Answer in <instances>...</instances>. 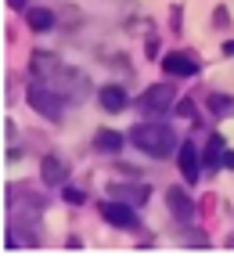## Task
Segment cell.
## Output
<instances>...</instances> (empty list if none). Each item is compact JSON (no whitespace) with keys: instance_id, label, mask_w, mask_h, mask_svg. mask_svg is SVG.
Segmentation results:
<instances>
[{"instance_id":"cell-1","label":"cell","mask_w":234,"mask_h":256,"mask_svg":"<svg viewBox=\"0 0 234 256\" xmlns=\"http://www.w3.org/2000/svg\"><path fill=\"white\" fill-rule=\"evenodd\" d=\"M130 141L137 144L141 152H148V156L162 159V156H170V152H173L177 134H173L170 126H162V123H141V126L130 130Z\"/></svg>"},{"instance_id":"cell-2","label":"cell","mask_w":234,"mask_h":256,"mask_svg":"<svg viewBox=\"0 0 234 256\" xmlns=\"http://www.w3.org/2000/svg\"><path fill=\"white\" fill-rule=\"evenodd\" d=\"M137 108H141L144 116H155V119H159L162 112L177 108V94H173V87H170V83H155V87H148V90L141 94Z\"/></svg>"},{"instance_id":"cell-3","label":"cell","mask_w":234,"mask_h":256,"mask_svg":"<svg viewBox=\"0 0 234 256\" xmlns=\"http://www.w3.org/2000/svg\"><path fill=\"white\" fill-rule=\"evenodd\" d=\"M29 105L43 112L47 119H61V98L51 90V87H40V83H32L29 87Z\"/></svg>"},{"instance_id":"cell-4","label":"cell","mask_w":234,"mask_h":256,"mask_svg":"<svg viewBox=\"0 0 234 256\" xmlns=\"http://www.w3.org/2000/svg\"><path fill=\"white\" fill-rule=\"evenodd\" d=\"M101 216L108 220L112 228H119V231H133V228H137V213H133L126 202H105Z\"/></svg>"},{"instance_id":"cell-5","label":"cell","mask_w":234,"mask_h":256,"mask_svg":"<svg viewBox=\"0 0 234 256\" xmlns=\"http://www.w3.org/2000/svg\"><path fill=\"white\" fill-rule=\"evenodd\" d=\"M166 206L177 220H195V202L184 188H166Z\"/></svg>"},{"instance_id":"cell-6","label":"cell","mask_w":234,"mask_h":256,"mask_svg":"<svg viewBox=\"0 0 234 256\" xmlns=\"http://www.w3.org/2000/svg\"><path fill=\"white\" fill-rule=\"evenodd\" d=\"M162 69L170 76H198V62L188 54V50H173V54L162 58Z\"/></svg>"},{"instance_id":"cell-7","label":"cell","mask_w":234,"mask_h":256,"mask_svg":"<svg viewBox=\"0 0 234 256\" xmlns=\"http://www.w3.org/2000/svg\"><path fill=\"white\" fill-rule=\"evenodd\" d=\"M177 166H180V177L188 180V184H195V180H198V174H202V162H198V152H195L191 144H184V148H180V162H177Z\"/></svg>"},{"instance_id":"cell-8","label":"cell","mask_w":234,"mask_h":256,"mask_svg":"<svg viewBox=\"0 0 234 256\" xmlns=\"http://www.w3.org/2000/svg\"><path fill=\"white\" fill-rule=\"evenodd\" d=\"M40 174H43V184H65V177H69V166H65L58 156H47L40 162Z\"/></svg>"},{"instance_id":"cell-9","label":"cell","mask_w":234,"mask_h":256,"mask_svg":"<svg viewBox=\"0 0 234 256\" xmlns=\"http://www.w3.org/2000/svg\"><path fill=\"white\" fill-rule=\"evenodd\" d=\"M126 144L123 134H115V130H97V138H94V148L97 152H105V156H119Z\"/></svg>"},{"instance_id":"cell-10","label":"cell","mask_w":234,"mask_h":256,"mask_svg":"<svg viewBox=\"0 0 234 256\" xmlns=\"http://www.w3.org/2000/svg\"><path fill=\"white\" fill-rule=\"evenodd\" d=\"M97 101H101V108L105 112H123L126 108V90L123 87H101V94H97Z\"/></svg>"},{"instance_id":"cell-11","label":"cell","mask_w":234,"mask_h":256,"mask_svg":"<svg viewBox=\"0 0 234 256\" xmlns=\"http://www.w3.org/2000/svg\"><path fill=\"white\" fill-rule=\"evenodd\" d=\"M209 112L216 119H231L234 116V98L231 94H209Z\"/></svg>"},{"instance_id":"cell-12","label":"cell","mask_w":234,"mask_h":256,"mask_svg":"<svg viewBox=\"0 0 234 256\" xmlns=\"http://www.w3.org/2000/svg\"><path fill=\"white\" fill-rule=\"evenodd\" d=\"M29 29H32V32H47V29H54V11H47V8H32V11H29Z\"/></svg>"},{"instance_id":"cell-13","label":"cell","mask_w":234,"mask_h":256,"mask_svg":"<svg viewBox=\"0 0 234 256\" xmlns=\"http://www.w3.org/2000/svg\"><path fill=\"white\" fill-rule=\"evenodd\" d=\"M224 152H227V148H224V138H220V134H213L202 162H206V166H213V170H216V166H224Z\"/></svg>"},{"instance_id":"cell-14","label":"cell","mask_w":234,"mask_h":256,"mask_svg":"<svg viewBox=\"0 0 234 256\" xmlns=\"http://www.w3.org/2000/svg\"><path fill=\"white\" fill-rule=\"evenodd\" d=\"M32 69H43V76H51L54 69H58V62H54V54H32Z\"/></svg>"},{"instance_id":"cell-15","label":"cell","mask_w":234,"mask_h":256,"mask_svg":"<svg viewBox=\"0 0 234 256\" xmlns=\"http://www.w3.org/2000/svg\"><path fill=\"white\" fill-rule=\"evenodd\" d=\"M61 198L69 202V206H79V202H83V192H79V188H72V184H69V188H65V192H61Z\"/></svg>"},{"instance_id":"cell-16","label":"cell","mask_w":234,"mask_h":256,"mask_svg":"<svg viewBox=\"0 0 234 256\" xmlns=\"http://www.w3.org/2000/svg\"><path fill=\"white\" fill-rule=\"evenodd\" d=\"M177 116H180V119H195V105H191L188 98H184V101H177Z\"/></svg>"},{"instance_id":"cell-17","label":"cell","mask_w":234,"mask_h":256,"mask_svg":"<svg viewBox=\"0 0 234 256\" xmlns=\"http://www.w3.org/2000/svg\"><path fill=\"white\" fill-rule=\"evenodd\" d=\"M224 166H227V170H234V152H224Z\"/></svg>"},{"instance_id":"cell-18","label":"cell","mask_w":234,"mask_h":256,"mask_svg":"<svg viewBox=\"0 0 234 256\" xmlns=\"http://www.w3.org/2000/svg\"><path fill=\"white\" fill-rule=\"evenodd\" d=\"M7 4H11L14 11H22V8H25V0H7Z\"/></svg>"},{"instance_id":"cell-19","label":"cell","mask_w":234,"mask_h":256,"mask_svg":"<svg viewBox=\"0 0 234 256\" xmlns=\"http://www.w3.org/2000/svg\"><path fill=\"white\" fill-rule=\"evenodd\" d=\"M224 54H234V40H227V44H224Z\"/></svg>"}]
</instances>
